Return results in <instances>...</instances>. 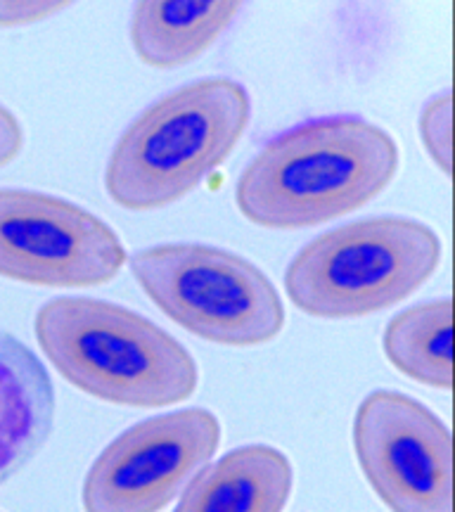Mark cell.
Returning <instances> with one entry per match:
<instances>
[{"mask_svg":"<svg viewBox=\"0 0 455 512\" xmlns=\"http://www.w3.org/2000/svg\"><path fill=\"white\" fill-rule=\"evenodd\" d=\"M356 458L392 512H453L451 432L422 403L373 392L354 420Z\"/></svg>","mask_w":455,"mask_h":512,"instance_id":"8","label":"cell"},{"mask_svg":"<svg viewBox=\"0 0 455 512\" xmlns=\"http://www.w3.org/2000/svg\"><path fill=\"white\" fill-rule=\"evenodd\" d=\"M64 8H67L64 3H0V27L41 22Z\"/></svg>","mask_w":455,"mask_h":512,"instance_id":"14","label":"cell"},{"mask_svg":"<svg viewBox=\"0 0 455 512\" xmlns=\"http://www.w3.org/2000/svg\"><path fill=\"white\" fill-rule=\"evenodd\" d=\"M399 171V147L356 117L316 119L271 140L237 181L242 216L297 230L339 219L375 200Z\"/></svg>","mask_w":455,"mask_h":512,"instance_id":"1","label":"cell"},{"mask_svg":"<svg viewBox=\"0 0 455 512\" xmlns=\"http://www.w3.org/2000/svg\"><path fill=\"white\" fill-rule=\"evenodd\" d=\"M22 126L8 107L0 105V166L10 164L22 150Z\"/></svg>","mask_w":455,"mask_h":512,"instance_id":"15","label":"cell"},{"mask_svg":"<svg viewBox=\"0 0 455 512\" xmlns=\"http://www.w3.org/2000/svg\"><path fill=\"white\" fill-rule=\"evenodd\" d=\"M441 242L425 223L382 216L335 228L309 242L285 273L299 311L342 320L389 309L432 278Z\"/></svg>","mask_w":455,"mask_h":512,"instance_id":"4","label":"cell"},{"mask_svg":"<svg viewBox=\"0 0 455 512\" xmlns=\"http://www.w3.org/2000/svg\"><path fill=\"white\" fill-rule=\"evenodd\" d=\"M55 389L34 351L0 330V484L41 451L53 432Z\"/></svg>","mask_w":455,"mask_h":512,"instance_id":"9","label":"cell"},{"mask_svg":"<svg viewBox=\"0 0 455 512\" xmlns=\"http://www.w3.org/2000/svg\"><path fill=\"white\" fill-rule=\"evenodd\" d=\"M453 100L448 93H441L427 102L420 114V138L427 155L439 166L444 174H451L453 159Z\"/></svg>","mask_w":455,"mask_h":512,"instance_id":"13","label":"cell"},{"mask_svg":"<svg viewBox=\"0 0 455 512\" xmlns=\"http://www.w3.org/2000/svg\"><path fill=\"white\" fill-rule=\"evenodd\" d=\"M221 441L214 413L188 408L119 434L88 470L86 512H159L209 463Z\"/></svg>","mask_w":455,"mask_h":512,"instance_id":"6","label":"cell"},{"mask_svg":"<svg viewBox=\"0 0 455 512\" xmlns=\"http://www.w3.org/2000/svg\"><path fill=\"white\" fill-rule=\"evenodd\" d=\"M453 306L448 299L399 313L384 332V354L410 380L434 389L453 384Z\"/></svg>","mask_w":455,"mask_h":512,"instance_id":"12","label":"cell"},{"mask_svg":"<svg viewBox=\"0 0 455 512\" xmlns=\"http://www.w3.org/2000/svg\"><path fill=\"white\" fill-rule=\"evenodd\" d=\"M143 292L173 323L226 347H256L280 335L283 299L264 271L207 245H157L131 259Z\"/></svg>","mask_w":455,"mask_h":512,"instance_id":"5","label":"cell"},{"mask_svg":"<svg viewBox=\"0 0 455 512\" xmlns=\"http://www.w3.org/2000/svg\"><path fill=\"white\" fill-rule=\"evenodd\" d=\"M249 93L230 79L178 88L140 114L107 164V195L131 211L178 202L226 162L249 124Z\"/></svg>","mask_w":455,"mask_h":512,"instance_id":"3","label":"cell"},{"mask_svg":"<svg viewBox=\"0 0 455 512\" xmlns=\"http://www.w3.org/2000/svg\"><path fill=\"white\" fill-rule=\"evenodd\" d=\"M126 252L91 211L31 190H0V275L27 285L93 287L117 278Z\"/></svg>","mask_w":455,"mask_h":512,"instance_id":"7","label":"cell"},{"mask_svg":"<svg viewBox=\"0 0 455 512\" xmlns=\"http://www.w3.org/2000/svg\"><path fill=\"white\" fill-rule=\"evenodd\" d=\"M292 494V465L283 451L254 444L204 465L173 512H283Z\"/></svg>","mask_w":455,"mask_h":512,"instance_id":"10","label":"cell"},{"mask_svg":"<svg viewBox=\"0 0 455 512\" xmlns=\"http://www.w3.org/2000/svg\"><path fill=\"white\" fill-rule=\"evenodd\" d=\"M36 337L64 380L107 403L162 408L197 389V366L155 323L88 297L53 299L38 311Z\"/></svg>","mask_w":455,"mask_h":512,"instance_id":"2","label":"cell"},{"mask_svg":"<svg viewBox=\"0 0 455 512\" xmlns=\"http://www.w3.org/2000/svg\"><path fill=\"white\" fill-rule=\"evenodd\" d=\"M242 3H138L131 43L150 67L171 69L197 60L226 31Z\"/></svg>","mask_w":455,"mask_h":512,"instance_id":"11","label":"cell"}]
</instances>
